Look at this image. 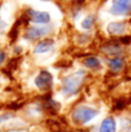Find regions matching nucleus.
Returning <instances> with one entry per match:
<instances>
[{
  "label": "nucleus",
  "mask_w": 131,
  "mask_h": 132,
  "mask_svg": "<svg viewBox=\"0 0 131 132\" xmlns=\"http://www.w3.org/2000/svg\"><path fill=\"white\" fill-rule=\"evenodd\" d=\"M22 15H23L24 19L29 23L45 25L51 22V15H50L48 12L37 11V9H34V8H27Z\"/></svg>",
  "instance_id": "f257e3e1"
},
{
  "label": "nucleus",
  "mask_w": 131,
  "mask_h": 132,
  "mask_svg": "<svg viewBox=\"0 0 131 132\" xmlns=\"http://www.w3.org/2000/svg\"><path fill=\"white\" fill-rule=\"evenodd\" d=\"M50 28L47 27V24L45 25H29L27 28L26 32H24V38L29 42H38L42 38H44L46 35L50 34Z\"/></svg>",
  "instance_id": "7ed1b4c3"
},
{
  "label": "nucleus",
  "mask_w": 131,
  "mask_h": 132,
  "mask_svg": "<svg viewBox=\"0 0 131 132\" xmlns=\"http://www.w3.org/2000/svg\"><path fill=\"white\" fill-rule=\"evenodd\" d=\"M83 64L90 70H98L101 68V61L99 57L91 55V56H86L83 60Z\"/></svg>",
  "instance_id": "9b49d317"
},
{
  "label": "nucleus",
  "mask_w": 131,
  "mask_h": 132,
  "mask_svg": "<svg viewBox=\"0 0 131 132\" xmlns=\"http://www.w3.org/2000/svg\"><path fill=\"white\" fill-rule=\"evenodd\" d=\"M124 59L123 56H115V57H109L108 60V67L113 72H118L124 68Z\"/></svg>",
  "instance_id": "1a4fd4ad"
},
{
  "label": "nucleus",
  "mask_w": 131,
  "mask_h": 132,
  "mask_svg": "<svg viewBox=\"0 0 131 132\" xmlns=\"http://www.w3.org/2000/svg\"><path fill=\"white\" fill-rule=\"evenodd\" d=\"M95 15L94 14H89L87 16H85L84 19L82 20V22H80V27H82L83 30H91L93 27H94L95 24Z\"/></svg>",
  "instance_id": "f8f14e48"
},
{
  "label": "nucleus",
  "mask_w": 131,
  "mask_h": 132,
  "mask_svg": "<svg viewBox=\"0 0 131 132\" xmlns=\"http://www.w3.org/2000/svg\"><path fill=\"white\" fill-rule=\"evenodd\" d=\"M128 23L125 21H114L107 25V32L113 37H122L127 34Z\"/></svg>",
  "instance_id": "423d86ee"
},
{
  "label": "nucleus",
  "mask_w": 131,
  "mask_h": 132,
  "mask_svg": "<svg viewBox=\"0 0 131 132\" xmlns=\"http://www.w3.org/2000/svg\"><path fill=\"white\" fill-rule=\"evenodd\" d=\"M6 28H7V23L0 17V35L4 34L5 30H6Z\"/></svg>",
  "instance_id": "4468645a"
},
{
  "label": "nucleus",
  "mask_w": 131,
  "mask_h": 132,
  "mask_svg": "<svg viewBox=\"0 0 131 132\" xmlns=\"http://www.w3.org/2000/svg\"><path fill=\"white\" fill-rule=\"evenodd\" d=\"M53 47H54V40L51 38H44L36 44L34 48V53L35 54H45V53L51 52Z\"/></svg>",
  "instance_id": "6e6552de"
},
{
  "label": "nucleus",
  "mask_w": 131,
  "mask_h": 132,
  "mask_svg": "<svg viewBox=\"0 0 131 132\" xmlns=\"http://www.w3.org/2000/svg\"><path fill=\"white\" fill-rule=\"evenodd\" d=\"M35 84L42 90H47L53 84V76L47 70H40V72L35 79Z\"/></svg>",
  "instance_id": "0eeeda50"
},
{
  "label": "nucleus",
  "mask_w": 131,
  "mask_h": 132,
  "mask_svg": "<svg viewBox=\"0 0 131 132\" xmlns=\"http://www.w3.org/2000/svg\"><path fill=\"white\" fill-rule=\"evenodd\" d=\"M94 115H97V111L89 108H80L76 111V118L79 120L80 122H83V123L90 121Z\"/></svg>",
  "instance_id": "9d476101"
},
{
  "label": "nucleus",
  "mask_w": 131,
  "mask_h": 132,
  "mask_svg": "<svg viewBox=\"0 0 131 132\" xmlns=\"http://www.w3.org/2000/svg\"><path fill=\"white\" fill-rule=\"evenodd\" d=\"M5 60H6V53L0 50V64H1L2 62H5Z\"/></svg>",
  "instance_id": "2eb2a0df"
},
{
  "label": "nucleus",
  "mask_w": 131,
  "mask_h": 132,
  "mask_svg": "<svg viewBox=\"0 0 131 132\" xmlns=\"http://www.w3.org/2000/svg\"><path fill=\"white\" fill-rule=\"evenodd\" d=\"M101 132H115V122L113 118H107L101 125Z\"/></svg>",
  "instance_id": "ddd939ff"
},
{
  "label": "nucleus",
  "mask_w": 131,
  "mask_h": 132,
  "mask_svg": "<svg viewBox=\"0 0 131 132\" xmlns=\"http://www.w3.org/2000/svg\"><path fill=\"white\" fill-rule=\"evenodd\" d=\"M84 77H85V71H83V70H79V71L67 76L63 79L64 91L68 93H74L75 91H77L82 85Z\"/></svg>",
  "instance_id": "f03ea898"
},
{
  "label": "nucleus",
  "mask_w": 131,
  "mask_h": 132,
  "mask_svg": "<svg viewBox=\"0 0 131 132\" xmlns=\"http://www.w3.org/2000/svg\"><path fill=\"white\" fill-rule=\"evenodd\" d=\"M101 52L109 57L123 56V55H124V50H123V47H122V45H121L120 42L106 43V44H104L101 46Z\"/></svg>",
  "instance_id": "39448f33"
},
{
  "label": "nucleus",
  "mask_w": 131,
  "mask_h": 132,
  "mask_svg": "<svg viewBox=\"0 0 131 132\" xmlns=\"http://www.w3.org/2000/svg\"><path fill=\"white\" fill-rule=\"evenodd\" d=\"M109 13L114 16H125L131 14V0H110Z\"/></svg>",
  "instance_id": "20e7f679"
}]
</instances>
